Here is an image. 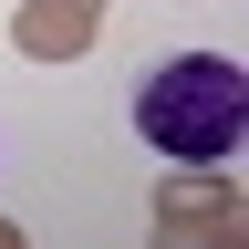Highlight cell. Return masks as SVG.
Instances as JSON below:
<instances>
[{
  "label": "cell",
  "instance_id": "6da1fadb",
  "mask_svg": "<svg viewBox=\"0 0 249 249\" xmlns=\"http://www.w3.org/2000/svg\"><path fill=\"white\" fill-rule=\"evenodd\" d=\"M135 135L166 156V166H229L239 135H249V73H239L229 52L145 62V83H135Z\"/></svg>",
  "mask_w": 249,
  "mask_h": 249
},
{
  "label": "cell",
  "instance_id": "7a4b0ae2",
  "mask_svg": "<svg viewBox=\"0 0 249 249\" xmlns=\"http://www.w3.org/2000/svg\"><path fill=\"white\" fill-rule=\"evenodd\" d=\"M239 229V177L229 166H177L166 187H156V239L166 249H208Z\"/></svg>",
  "mask_w": 249,
  "mask_h": 249
},
{
  "label": "cell",
  "instance_id": "3957f363",
  "mask_svg": "<svg viewBox=\"0 0 249 249\" xmlns=\"http://www.w3.org/2000/svg\"><path fill=\"white\" fill-rule=\"evenodd\" d=\"M104 42V0H21L11 11V52L21 62H83Z\"/></svg>",
  "mask_w": 249,
  "mask_h": 249
},
{
  "label": "cell",
  "instance_id": "277c9868",
  "mask_svg": "<svg viewBox=\"0 0 249 249\" xmlns=\"http://www.w3.org/2000/svg\"><path fill=\"white\" fill-rule=\"evenodd\" d=\"M0 249H21V229H11V218H0Z\"/></svg>",
  "mask_w": 249,
  "mask_h": 249
}]
</instances>
